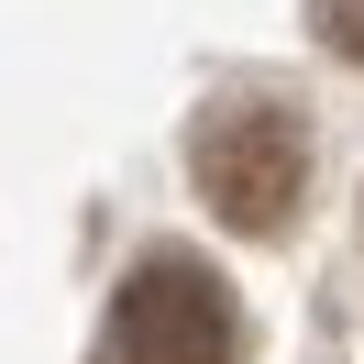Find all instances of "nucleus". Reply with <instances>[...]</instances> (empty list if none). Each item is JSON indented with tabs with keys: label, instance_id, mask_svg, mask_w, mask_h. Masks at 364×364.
I'll list each match as a JSON object with an SVG mask.
<instances>
[{
	"label": "nucleus",
	"instance_id": "nucleus-1",
	"mask_svg": "<svg viewBox=\"0 0 364 364\" xmlns=\"http://www.w3.org/2000/svg\"><path fill=\"white\" fill-rule=\"evenodd\" d=\"M188 177H199L210 221L243 243H287L298 199H309V122L276 89H232L188 122Z\"/></svg>",
	"mask_w": 364,
	"mask_h": 364
},
{
	"label": "nucleus",
	"instance_id": "nucleus-2",
	"mask_svg": "<svg viewBox=\"0 0 364 364\" xmlns=\"http://www.w3.org/2000/svg\"><path fill=\"white\" fill-rule=\"evenodd\" d=\"M89 364H243V309H232L221 265H199L188 243L133 254Z\"/></svg>",
	"mask_w": 364,
	"mask_h": 364
},
{
	"label": "nucleus",
	"instance_id": "nucleus-3",
	"mask_svg": "<svg viewBox=\"0 0 364 364\" xmlns=\"http://www.w3.org/2000/svg\"><path fill=\"white\" fill-rule=\"evenodd\" d=\"M309 33L342 55V67H364V0H309Z\"/></svg>",
	"mask_w": 364,
	"mask_h": 364
}]
</instances>
